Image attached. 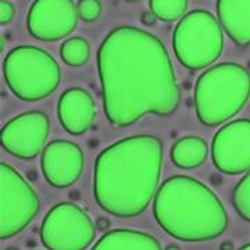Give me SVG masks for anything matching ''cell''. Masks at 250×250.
<instances>
[{"instance_id": "ac0fdd59", "label": "cell", "mask_w": 250, "mask_h": 250, "mask_svg": "<svg viewBox=\"0 0 250 250\" xmlns=\"http://www.w3.org/2000/svg\"><path fill=\"white\" fill-rule=\"evenodd\" d=\"M152 13L163 21H177L188 10V0H150Z\"/></svg>"}, {"instance_id": "7a4b0ae2", "label": "cell", "mask_w": 250, "mask_h": 250, "mask_svg": "<svg viewBox=\"0 0 250 250\" xmlns=\"http://www.w3.org/2000/svg\"><path fill=\"white\" fill-rule=\"evenodd\" d=\"M163 166V142L135 135L100 153L95 163L96 203L116 217H135L152 202Z\"/></svg>"}, {"instance_id": "277c9868", "label": "cell", "mask_w": 250, "mask_h": 250, "mask_svg": "<svg viewBox=\"0 0 250 250\" xmlns=\"http://www.w3.org/2000/svg\"><path fill=\"white\" fill-rule=\"evenodd\" d=\"M250 96V72L236 62H223L205 71L195 86L197 118L217 126L235 117Z\"/></svg>"}, {"instance_id": "5bb4252c", "label": "cell", "mask_w": 250, "mask_h": 250, "mask_svg": "<svg viewBox=\"0 0 250 250\" xmlns=\"http://www.w3.org/2000/svg\"><path fill=\"white\" fill-rule=\"evenodd\" d=\"M217 16L236 45H250V0H217Z\"/></svg>"}, {"instance_id": "603a6c76", "label": "cell", "mask_w": 250, "mask_h": 250, "mask_svg": "<svg viewBox=\"0 0 250 250\" xmlns=\"http://www.w3.org/2000/svg\"><path fill=\"white\" fill-rule=\"evenodd\" d=\"M154 17H156V16H154L152 11H150V13H146V14H143L142 20L145 24H147V25H152L153 22H154Z\"/></svg>"}, {"instance_id": "8fae6325", "label": "cell", "mask_w": 250, "mask_h": 250, "mask_svg": "<svg viewBox=\"0 0 250 250\" xmlns=\"http://www.w3.org/2000/svg\"><path fill=\"white\" fill-rule=\"evenodd\" d=\"M78 17L74 0H35L28 13V31L39 41H60L77 28Z\"/></svg>"}, {"instance_id": "484cf974", "label": "cell", "mask_w": 250, "mask_h": 250, "mask_svg": "<svg viewBox=\"0 0 250 250\" xmlns=\"http://www.w3.org/2000/svg\"><path fill=\"white\" fill-rule=\"evenodd\" d=\"M239 250H250V245H245L243 248H241Z\"/></svg>"}, {"instance_id": "9c48e42d", "label": "cell", "mask_w": 250, "mask_h": 250, "mask_svg": "<svg viewBox=\"0 0 250 250\" xmlns=\"http://www.w3.org/2000/svg\"><path fill=\"white\" fill-rule=\"evenodd\" d=\"M50 131L49 117L42 111H28L14 117L1 129V146L11 156L32 160L45 149Z\"/></svg>"}, {"instance_id": "3957f363", "label": "cell", "mask_w": 250, "mask_h": 250, "mask_svg": "<svg viewBox=\"0 0 250 250\" xmlns=\"http://www.w3.org/2000/svg\"><path fill=\"white\" fill-rule=\"evenodd\" d=\"M153 214L166 232L184 242L215 239L229 221L214 192L187 175H174L163 182L156 193Z\"/></svg>"}, {"instance_id": "5b68a950", "label": "cell", "mask_w": 250, "mask_h": 250, "mask_svg": "<svg viewBox=\"0 0 250 250\" xmlns=\"http://www.w3.org/2000/svg\"><path fill=\"white\" fill-rule=\"evenodd\" d=\"M4 80L21 100L38 102L57 89L62 70L53 56L35 46H18L10 50L3 62Z\"/></svg>"}, {"instance_id": "4fadbf2b", "label": "cell", "mask_w": 250, "mask_h": 250, "mask_svg": "<svg viewBox=\"0 0 250 250\" xmlns=\"http://www.w3.org/2000/svg\"><path fill=\"white\" fill-rule=\"evenodd\" d=\"M59 120L62 126L71 135H83L93 124L96 104L88 90L70 88L59 100Z\"/></svg>"}, {"instance_id": "7402d4cb", "label": "cell", "mask_w": 250, "mask_h": 250, "mask_svg": "<svg viewBox=\"0 0 250 250\" xmlns=\"http://www.w3.org/2000/svg\"><path fill=\"white\" fill-rule=\"evenodd\" d=\"M108 227H110V223H108L107 218H104V217L99 218V220H98V228L100 229V231H104V229H107Z\"/></svg>"}, {"instance_id": "d6986e66", "label": "cell", "mask_w": 250, "mask_h": 250, "mask_svg": "<svg viewBox=\"0 0 250 250\" xmlns=\"http://www.w3.org/2000/svg\"><path fill=\"white\" fill-rule=\"evenodd\" d=\"M232 199L238 214L250 223V170L233 189Z\"/></svg>"}, {"instance_id": "ffe728a7", "label": "cell", "mask_w": 250, "mask_h": 250, "mask_svg": "<svg viewBox=\"0 0 250 250\" xmlns=\"http://www.w3.org/2000/svg\"><path fill=\"white\" fill-rule=\"evenodd\" d=\"M77 9L80 18L85 22H93L102 16V3L99 0H80Z\"/></svg>"}, {"instance_id": "4316f807", "label": "cell", "mask_w": 250, "mask_h": 250, "mask_svg": "<svg viewBox=\"0 0 250 250\" xmlns=\"http://www.w3.org/2000/svg\"><path fill=\"white\" fill-rule=\"evenodd\" d=\"M125 1H138V0H125Z\"/></svg>"}, {"instance_id": "44dd1931", "label": "cell", "mask_w": 250, "mask_h": 250, "mask_svg": "<svg viewBox=\"0 0 250 250\" xmlns=\"http://www.w3.org/2000/svg\"><path fill=\"white\" fill-rule=\"evenodd\" d=\"M14 14H16L14 6L7 0H1L0 1V22L3 25L9 24V22H11V20L14 18Z\"/></svg>"}, {"instance_id": "ba28073f", "label": "cell", "mask_w": 250, "mask_h": 250, "mask_svg": "<svg viewBox=\"0 0 250 250\" xmlns=\"http://www.w3.org/2000/svg\"><path fill=\"white\" fill-rule=\"evenodd\" d=\"M95 235L89 215L80 206L67 202L52 207L41 227V241L49 250H85Z\"/></svg>"}, {"instance_id": "8992f818", "label": "cell", "mask_w": 250, "mask_h": 250, "mask_svg": "<svg viewBox=\"0 0 250 250\" xmlns=\"http://www.w3.org/2000/svg\"><path fill=\"white\" fill-rule=\"evenodd\" d=\"M172 46L184 67L189 70L206 68L223 53L221 24L206 10L189 11L175 27Z\"/></svg>"}, {"instance_id": "9a60e30c", "label": "cell", "mask_w": 250, "mask_h": 250, "mask_svg": "<svg viewBox=\"0 0 250 250\" xmlns=\"http://www.w3.org/2000/svg\"><path fill=\"white\" fill-rule=\"evenodd\" d=\"M92 250H161V246L149 233L134 229H114L104 233Z\"/></svg>"}, {"instance_id": "6da1fadb", "label": "cell", "mask_w": 250, "mask_h": 250, "mask_svg": "<svg viewBox=\"0 0 250 250\" xmlns=\"http://www.w3.org/2000/svg\"><path fill=\"white\" fill-rule=\"evenodd\" d=\"M98 72L104 114L116 126L178 110L181 92L170 54L150 32L136 27L113 29L99 47Z\"/></svg>"}, {"instance_id": "83f0119b", "label": "cell", "mask_w": 250, "mask_h": 250, "mask_svg": "<svg viewBox=\"0 0 250 250\" xmlns=\"http://www.w3.org/2000/svg\"><path fill=\"white\" fill-rule=\"evenodd\" d=\"M7 250H17V249H14V248H9V249Z\"/></svg>"}, {"instance_id": "30bf717a", "label": "cell", "mask_w": 250, "mask_h": 250, "mask_svg": "<svg viewBox=\"0 0 250 250\" xmlns=\"http://www.w3.org/2000/svg\"><path fill=\"white\" fill-rule=\"evenodd\" d=\"M217 170L238 175L250 170V120L241 118L223 125L211 143Z\"/></svg>"}, {"instance_id": "cb8c5ba5", "label": "cell", "mask_w": 250, "mask_h": 250, "mask_svg": "<svg viewBox=\"0 0 250 250\" xmlns=\"http://www.w3.org/2000/svg\"><path fill=\"white\" fill-rule=\"evenodd\" d=\"M233 245L231 243V242H225V243H223V246H221V250H232Z\"/></svg>"}, {"instance_id": "7c38bea8", "label": "cell", "mask_w": 250, "mask_h": 250, "mask_svg": "<svg viewBox=\"0 0 250 250\" xmlns=\"http://www.w3.org/2000/svg\"><path fill=\"white\" fill-rule=\"evenodd\" d=\"M42 172L54 188L74 185L83 170V153L78 145L70 141H53L42 152Z\"/></svg>"}, {"instance_id": "52a82bcc", "label": "cell", "mask_w": 250, "mask_h": 250, "mask_svg": "<svg viewBox=\"0 0 250 250\" xmlns=\"http://www.w3.org/2000/svg\"><path fill=\"white\" fill-rule=\"evenodd\" d=\"M0 238L9 239L21 232L41 208L39 197L25 179L9 164H0Z\"/></svg>"}, {"instance_id": "2e32d148", "label": "cell", "mask_w": 250, "mask_h": 250, "mask_svg": "<svg viewBox=\"0 0 250 250\" xmlns=\"http://www.w3.org/2000/svg\"><path fill=\"white\" fill-rule=\"evenodd\" d=\"M208 147L205 139L199 136H185L174 143L171 149L172 163L184 170L200 167L207 159Z\"/></svg>"}, {"instance_id": "d4e9b609", "label": "cell", "mask_w": 250, "mask_h": 250, "mask_svg": "<svg viewBox=\"0 0 250 250\" xmlns=\"http://www.w3.org/2000/svg\"><path fill=\"white\" fill-rule=\"evenodd\" d=\"M166 250H179V248L178 246H175V245H170V246H168Z\"/></svg>"}, {"instance_id": "e0dca14e", "label": "cell", "mask_w": 250, "mask_h": 250, "mask_svg": "<svg viewBox=\"0 0 250 250\" xmlns=\"http://www.w3.org/2000/svg\"><path fill=\"white\" fill-rule=\"evenodd\" d=\"M62 62L70 67H81L86 64L90 57V46L86 39L74 36L67 39L60 49Z\"/></svg>"}]
</instances>
